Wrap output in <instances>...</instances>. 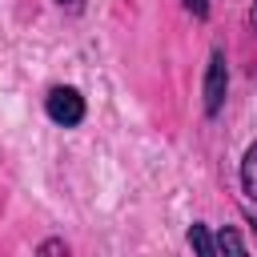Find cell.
I'll return each mask as SVG.
<instances>
[{
  "instance_id": "obj_1",
  "label": "cell",
  "mask_w": 257,
  "mask_h": 257,
  "mask_svg": "<svg viewBox=\"0 0 257 257\" xmlns=\"http://www.w3.org/2000/svg\"><path fill=\"white\" fill-rule=\"evenodd\" d=\"M44 112H48L56 124L72 128V124L84 120V96H80L76 88H68V84H56V88H48V96H44Z\"/></svg>"
},
{
  "instance_id": "obj_4",
  "label": "cell",
  "mask_w": 257,
  "mask_h": 257,
  "mask_svg": "<svg viewBox=\"0 0 257 257\" xmlns=\"http://www.w3.org/2000/svg\"><path fill=\"white\" fill-rule=\"evenodd\" d=\"M189 245H193L201 257H213V253H217V241L209 237V229H205V225H193V229H189Z\"/></svg>"
},
{
  "instance_id": "obj_8",
  "label": "cell",
  "mask_w": 257,
  "mask_h": 257,
  "mask_svg": "<svg viewBox=\"0 0 257 257\" xmlns=\"http://www.w3.org/2000/svg\"><path fill=\"white\" fill-rule=\"evenodd\" d=\"M56 4H60V8H68V12H80V8H84V0H56Z\"/></svg>"
},
{
  "instance_id": "obj_5",
  "label": "cell",
  "mask_w": 257,
  "mask_h": 257,
  "mask_svg": "<svg viewBox=\"0 0 257 257\" xmlns=\"http://www.w3.org/2000/svg\"><path fill=\"white\" fill-rule=\"evenodd\" d=\"M217 249H221V253H225V249H229V253H245V241H241V233L221 229V233H217Z\"/></svg>"
},
{
  "instance_id": "obj_2",
  "label": "cell",
  "mask_w": 257,
  "mask_h": 257,
  "mask_svg": "<svg viewBox=\"0 0 257 257\" xmlns=\"http://www.w3.org/2000/svg\"><path fill=\"white\" fill-rule=\"evenodd\" d=\"M225 92H229V68H225V52L217 48V52L209 56V68H205V112H209V116L221 112Z\"/></svg>"
},
{
  "instance_id": "obj_7",
  "label": "cell",
  "mask_w": 257,
  "mask_h": 257,
  "mask_svg": "<svg viewBox=\"0 0 257 257\" xmlns=\"http://www.w3.org/2000/svg\"><path fill=\"white\" fill-rule=\"evenodd\" d=\"M40 253H68V245H64V241H44Z\"/></svg>"
},
{
  "instance_id": "obj_9",
  "label": "cell",
  "mask_w": 257,
  "mask_h": 257,
  "mask_svg": "<svg viewBox=\"0 0 257 257\" xmlns=\"http://www.w3.org/2000/svg\"><path fill=\"white\" fill-rule=\"evenodd\" d=\"M249 24H253V32H257V0H253V8H249Z\"/></svg>"
},
{
  "instance_id": "obj_3",
  "label": "cell",
  "mask_w": 257,
  "mask_h": 257,
  "mask_svg": "<svg viewBox=\"0 0 257 257\" xmlns=\"http://www.w3.org/2000/svg\"><path fill=\"white\" fill-rule=\"evenodd\" d=\"M241 185H245V193L257 201V145H249V153H245V161H241Z\"/></svg>"
},
{
  "instance_id": "obj_6",
  "label": "cell",
  "mask_w": 257,
  "mask_h": 257,
  "mask_svg": "<svg viewBox=\"0 0 257 257\" xmlns=\"http://www.w3.org/2000/svg\"><path fill=\"white\" fill-rule=\"evenodd\" d=\"M185 8H189L197 20H205V16H209V0H185Z\"/></svg>"
}]
</instances>
